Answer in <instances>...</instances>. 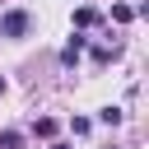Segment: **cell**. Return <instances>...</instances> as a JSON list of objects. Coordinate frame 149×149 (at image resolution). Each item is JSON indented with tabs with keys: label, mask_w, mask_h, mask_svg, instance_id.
<instances>
[{
	"label": "cell",
	"mask_w": 149,
	"mask_h": 149,
	"mask_svg": "<svg viewBox=\"0 0 149 149\" xmlns=\"http://www.w3.org/2000/svg\"><path fill=\"white\" fill-rule=\"evenodd\" d=\"M112 19H116V23H130L135 9H130V5H112Z\"/></svg>",
	"instance_id": "8992f818"
},
{
	"label": "cell",
	"mask_w": 149,
	"mask_h": 149,
	"mask_svg": "<svg viewBox=\"0 0 149 149\" xmlns=\"http://www.w3.org/2000/svg\"><path fill=\"white\" fill-rule=\"evenodd\" d=\"M79 56H84V37H70V42H65V51H61V65H65V70H74V65H79Z\"/></svg>",
	"instance_id": "7a4b0ae2"
},
{
	"label": "cell",
	"mask_w": 149,
	"mask_h": 149,
	"mask_svg": "<svg viewBox=\"0 0 149 149\" xmlns=\"http://www.w3.org/2000/svg\"><path fill=\"white\" fill-rule=\"evenodd\" d=\"M51 149H70V144H51Z\"/></svg>",
	"instance_id": "ba28073f"
},
{
	"label": "cell",
	"mask_w": 149,
	"mask_h": 149,
	"mask_svg": "<svg viewBox=\"0 0 149 149\" xmlns=\"http://www.w3.org/2000/svg\"><path fill=\"white\" fill-rule=\"evenodd\" d=\"M19 144H23L19 130H0V149H19Z\"/></svg>",
	"instance_id": "5b68a950"
},
{
	"label": "cell",
	"mask_w": 149,
	"mask_h": 149,
	"mask_svg": "<svg viewBox=\"0 0 149 149\" xmlns=\"http://www.w3.org/2000/svg\"><path fill=\"white\" fill-rule=\"evenodd\" d=\"M98 116H102V121H107V126H116V121H121V107H102V112H98Z\"/></svg>",
	"instance_id": "52a82bcc"
},
{
	"label": "cell",
	"mask_w": 149,
	"mask_h": 149,
	"mask_svg": "<svg viewBox=\"0 0 149 149\" xmlns=\"http://www.w3.org/2000/svg\"><path fill=\"white\" fill-rule=\"evenodd\" d=\"M0 93H5V79H0Z\"/></svg>",
	"instance_id": "9c48e42d"
},
{
	"label": "cell",
	"mask_w": 149,
	"mask_h": 149,
	"mask_svg": "<svg viewBox=\"0 0 149 149\" xmlns=\"http://www.w3.org/2000/svg\"><path fill=\"white\" fill-rule=\"evenodd\" d=\"M0 33H5V37H23V33H28V14H23V9H9V14L0 19Z\"/></svg>",
	"instance_id": "6da1fadb"
},
{
	"label": "cell",
	"mask_w": 149,
	"mask_h": 149,
	"mask_svg": "<svg viewBox=\"0 0 149 149\" xmlns=\"http://www.w3.org/2000/svg\"><path fill=\"white\" fill-rule=\"evenodd\" d=\"M33 130H37L42 140H51V135H56V121H51V116H37V121H33Z\"/></svg>",
	"instance_id": "277c9868"
},
{
	"label": "cell",
	"mask_w": 149,
	"mask_h": 149,
	"mask_svg": "<svg viewBox=\"0 0 149 149\" xmlns=\"http://www.w3.org/2000/svg\"><path fill=\"white\" fill-rule=\"evenodd\" d=\"M74 23H79V28H93V23H98V9H88V5L74 9Z\"/></svg>",
	"instance_id": "3957f363"
}]
</instances>
